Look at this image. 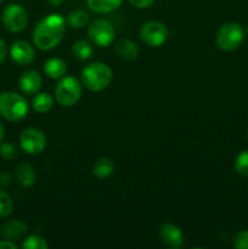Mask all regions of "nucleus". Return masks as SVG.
I'll return each instance as SVG.
<instances>
[{
    "label": "nucleus",
    "mask_w": 248,
    "mask_h": 249,
    "mask_svg": "<svg viewBox=\"0 0 248 249\" xmlns=\"http://www.w3.org/2000/svg\"><path fill=\"white\" fill-rule=\"evenodd\" d=\"M32 107L38 113H48L53 107V97L49 92H36L32 100Z\"/></svg>",
    "instance_id": "nucleus-18"
},
{
    "label": "nucleus",
    "mask_w": 248,
    "mask_h": 249,
    "mask_svg": "<svg viewBox=\"0 0 248 249\" xmlns=\"http://www.w3.org/2000/svg\"><path fill=\"white\" fill-rule=\"evenodd\" d=\"M89 14L84 10H74L71 12L67 17V23L70 24L72 28H84L85 26L89 24Z\"/></svg>",
    "instance_id": "nucleus-21"
},
{
    "label": "nucleus",
    "mask_w": 248,
    "mask_h": 249,
    "mask_svg": "<svg viewBox=\"0 0 248 249\" xmlns=\"http://www.w3.org/2000/svg\"><path fill=\"white\" fill-rule=\"evenodd\" d=\"M4 136H5V126H4V124L0 122V143H1Z\"/></svg>",
    "instance_id": "nucleus-32"
},
{
    "label": "nucleus",
    "mask_w": 248,
    "mask_h": 249,
    "mask_svg": "<svg viewBox=\"0 0 248 249\" xmlns=\"http://www.w3.org/2000/svg\"><path fill=\"white\" fill-rule=\"evenodd\" d=\"M123 0H87V4L91 11L96 14H109L118 9Z\"/></svg>",
    "instance_id": "nucleus-17"
},
{
    "label": "nucleus",
    "mask_w": 248,
    "mask_h": 249,
    "mask_svg": "<svg viewBox=\"0 0 248 249\" xmlns=\"http://www.w3.org/2000/svg\"><path fill=\"white\" fill-rule=\"evenodd\" d=\"M66 31V18L60 14H50L36 23L33 31V43L39 50L49 51L62 41Z\"/></svg>",
    "instance_id": "nucleus-1"
},
{
    "label": "nucleus",
    "mask_w": 248,
    "mask_h": 249,
    "mask_svg": "<svg viewBox=\"0 0 248 249\" xmlns=\"http://www.w3.org/2000/svg\"><path fill=\"white\" fill-rule=\"evenodd\" d=\"M114 172V163L111 158L101 157L95 162L94 167H92V174L97 178V179H106L112 173Z\"/></svg>",
    "instance_id": "nucleus-19"
},
{
    "label": "nucleus",
    "mask_w": 248,
    "mask_h": 249,
    "mask_svg": "<svg viewBox=\"0 0 248 249\" xmlns=\"http://www.w3.org/2000/svg\"><path fill=\"white\" fill-rule=\"evenodd\" d=\"M246 33H247V36H248V26H247V29H246Z\"/></svg>",
    "instance_id": "nucleus-33"
},
{
    "label": "nucleus",
    "mask_w": 248,
    "mask_h": 249,
    "mask_svg": "<svg viewBox=\"0 0 248 249\" xmlns=\"http://www.w3.org/2000/svg\"><path fill=\"white\" fill-rule=\"evenodd\" d=\"M19 89L26 95H35L43 85V78L40 73L34 70H28L22 73L18 80Z\"/></svg>",
    "instance_id": "nucleus-12"
},
{
    "label": "nucleus",
    "mask_w": 248,
    "mask_h": 249,
    "mask_svg": "<svg viewBox=\"0 0 248 249\" xmlns=\"http://www.w3.org/2000/svg\"><path fill=\"white\" fill-rule=\"evenodd\" d=\"M233 247L237 249H248V230H242L236 233L233 238Z\"/></svg>",
    "instance_id": "nucleus-26"
},
{
    "label": "nucleus",
    "mask_w": 248,
    "mask_h": 249,
    "mask_svg": "<svg viewBox=\"0 0 248 249\" xmlns=\"http://www.w3.org/2000/svg\"><path fill=\"white\" fill-rule=\"evenodd\" d=\"M2 23L11 33H19L28 24V12L22 5L10 4L2 11Z\"/></svg>",
    "instance_id": "nucleus-8"
},
{
    "label": "nucleus",
    "mask_w": 248,
    "mask_h": 249,
    "mask_svg": "<svg viewBox=\"0 0 248 249\" xmlns=\"http://www.w3.org/2000/svg\"><path fill=\"white\" fill-rule=\"evenodd\" d=\"M141 41L151 48L162 46L169 36L167 26L159 21H147L141 26L139 32Z\"/></svg>",
    "instance_id": "nucleus-7"
},
{
    "label": "nucleus",
    "mask_w": 248,
    "mask_h": 249,
    "mask_svg": "<svg viewBox=\"0 0 248 249\" xmlns=\"http://www.w3.org/2000/svg\"><path fill=\"white\" fill-rule=\"evenodd\" d=\"M159 238L169 248L177 249L184 243V233H182L181 229L172 223H165L160 226Z\"/></svg>",
    "instance_id": "nucleus-11"
},
{
    "label": "nucleus",
    "mask_w": 248,
    "mask_h": 249,
    "mask_svg": "<svg viewBox=\"0 0 248 249\" xmlns=\"http://www.w3.org/2000/svg\"><path fill=\"white\" fill-rule=\"evenodd\" d=\"M80 80L90 91H102L108 88L113 80V71L104 62H91L83 68Z\"/></svg>",
    "instance_id": "nucleus-2"
},
{
    "label": "nucleus",
    "mask_w": 248,
    "mask_h": 249,
    "mask_svg": "<svg viewBox=\"0 0 248 249\" xmlns=\"http://www.w3.org/2000/svg\"><path fill=\"white\" fill-rule=\"evenodd\" d=\"M27 230H28V228H27V225L22 220H10L6 221L1 226V229H0V235L5 240L15 242V241L22 240L26 236Z\"/></svg>",
    "instance_id": "nucleus-13"
},
{
    "label": "nucleus",
    "mask_w": 248,
    "mask_h": 249,
    "mask_svg": "<svg viewBox=\"0 0 248 249\" xmlns=\"http://www.w3.org/2000/svg\"><path fill=\"white\" fill-rule=\"evenodd\" d=\"M10 56L12 61L19 66H28L35 60V50L29 43L24 40H17L10 49Z\"/></svg>",
    "instance_id": "nucleus-10"
},
{
    "label": "nucleus",
    "mask_w": 248,
    "mask_h": 249,
    "mask_svg": "<svg viewBox=\"0 0 248 249\" xmlns=\"http://www.w3.org/2000/svg\"><path fill=\"white\" fill-rule=\"evenodd\" d=\"M235 169L238 174L248 177V150L242 151L235 160Z\"/></svg>",
    "instance_id": "nucleus-24"
},
{
    "label": "nucleus",
    "mask_w": 248,
    "mask_h": 249,
    "mask_svg": "<svg viewBox=\"0 0 248 249\" xmlns=\"http://www.w3.org/2000/svg\"><path fill=\"white\" fill-rule=\"evenodd\" d=\"M94 49L91 43L87 40H78L72 45V53L77 60L87 61L92 56Z\"/></svg>",
    "instance_id": "nucleus-20"
},
{
    "label": "nucleus",
    "mask_w": 248,
    "mask_h": 249,
    "mask_svg": "<svg viewBox=\"0 0 248 249\" xmlns=\"http://www.w3.org/2000/svg\"><path fill=\"white\" fill-rule=\"evenodd\" d=\"M0 249H17V245L9 240L0 241Z\"/></svg>",
    "instance_id": "nucleus-30"
},
{
    "label": "nucleus",
    "mask_w": 248,
    "mask_h": 249,
    "mask_svg": "<svg viewBox=\"0 0 248 249\" xmlns=\"http://www.w3.org/2000/svg\"><path fill=\"white\" fill-rule=\"evenodd\" d=\"M82 83L74 77L65 75L55 87V99L62 107H72L82 97Z\"/></svg>",
    "instance_id": "nucleus-4"
},
{
    "label": "nucleus",
    "mask_w": 248,
    "mask_h": 249,
    "mask_svg": "<svg viewBox=\"0 0 248 249\" xmlns=\"http://www.w3.org/2000/svg\"><path fill=\"white\" fill-rule=\"evenodd\" d=\"M88 36L91 43L99 48H108L114 41L116 31L108 19L95 18L88 27Z\"/></svg>",
    "instance_id": "nucleus-6"
},
{
    "label": "nucleus",
    "mask_w": 248,
    "mask_h": 249,
    "mask_svg": "<svg viewBox=\"0 0 248 249\" xmlns=\"http://www.w3.org/2000/svg\"><path fill=\"white\" fill-rule=\"evenodd\" d=\"M2 1H4V0H0V2H2Z\"/></svg>",
    "instance_id": "nucleus-34"
},
{
    "label": "nucleus",
    "mask_w": 248,
    "mask_h": 249,
    "mask_svg": "<svg viewBox=\"0 0 248 249\" xmlns=\"http://www.w3.org/2000/svg\"><path fill=\"white\" fill-rule=\"evenodd\" d=\"M14 211V202L9 194L0 190V218H6Z\"/></svg>",
    "instance_id": "nucleus-23"
},
{
    "label": "nucleus",
    "mask_w": 248,
    "mask_h": 249,
    "mask_svg": "<svg viewBox=\"0 0 248 249\" xmlns=\"http://www.w3.org/2000/svg\"><path fill=\"white\" fill-rule=\"evenodd\" d=\"M46 1H48L51 6H55V7L61 6V5L63 4V0H46Z\"/></svg>",
    "instance_id": "nucleus-31"
},
{
    "label": "nucleus",
    "mask_w": 248,
    "mask_h": 249,
    "mask_svg": "<svg viewBox=\"0 0 248 249\" xmlns=\"http://www.w3.org/2000/svg\"><path fill=\"white\" fill-rule=\"evenodd\" d=\"M6 55H7L6 43L0 38V66L2 65V62H4L5 58H6Z\"/></svg>",
    "instance_id": "nucleus-29"
},
{
    "label": "nucleus",
    "mask_w": 248,
    "mask_h": 249,
    "mask_svg": "<svg viewBox=\"0 0 248 249\" xmlns=\"http://www.w3.org/2000/svg\"><path fill=\"white\" fill-rule=\"evenodd\" d=\"M245 39V31L236 22H228L218 29L215 43L223 51H233L242 44Z\"/></svg>",
    "instance_id": "nucleus-5"
},
{
    "label": "nucleus",
    "mask_w": 248,
    "mask_h": 249,
    "mask_svg": "<svg viewBox=\"0 0 248 249\" xmlns=\"http://www.w3.org/2000/svg\"><path fill=\"white\" fill-rule=\"evenodd\" d=\"M44 73L51 79H61L67 73V65L62 58L51 57L44 63Z\"/></svg>",
    "instance_id": "nucleus-14"
},
{
    "label": "nucleus",
    "mask_w": 248,
    "mask_h": 249,
    "mask_svg": "<svg viewBox=\"0 0 248 249\" xmlns=\"http://www.w3.org/2000/svg\"><path fill=\"white\" fill-rule=\"evenodd\" d=\"M17 156L16 147L10 142H4L0 145V157L6 160H14Z\"/></svg>",
    "instance_id": "nucleus-25"
},
{
    "label": "nucleus",
    "mask_w": 248,
    "mask_h": 249,
    "mask_svg": "<svg viewBox=\"0 0 248 249\" xmlns=\"http://www.w3.org/2000/svg\"><path fill=\"white\" fill-rule=\"evenodd\" d=\"M29 105L21 94L5 91L0 94V116L10 122H19L28 114Z\"/></svg>",
    "instance_id": "nucleus-3"
},
{
    "label": "nucleus",
    "mask_w": 248,
    "mask_h": 249,
    "mask_svg": "<svg viewBox=\"0 0 248 249\" xmlns=\"http://www.w3.org/2000/svg\"><path fill=\"white\" fill-rule=\"evenodd\" d=\"M116 53L125 61H133L139 56V48L130 39H121L116 43Z\"/></svg>",
    "instance_id": "nucleus-15"
},
{
    "label": "nucleus",
    "mask_w": 248,
    "mask_h": 249,
    "mask_svg": "<svg viewBox=\"0 0 248 249\" xmlns=\"http://www.w3.org/2000/svg\"><path fill=\"white\" fill-rule=\"evenodd\" d=\"M16 179L22 187H31L35 182L36 175L33 165L29 163H21L16 168Z\"/></svg>",
    "instance_id": "nucleus-16"
},
{
    "label": "nucleus",
    "mask_w": 248,
    "mask_h": 249,
    "mask_svg": "<svg viewBox=\"0 0 248 249\" xmlns=\"http://www.w3.org/2000/svg\"><path fill=\"white\" fill-rule=\"evenodd\" d=\"M19 145L27 155L36 156L45 150L46 138L40 129L27 128L19 136Z\"/></svg>",
    "instance_id": "nucleus-9"
},
{
    "label": "nucleus",
    "mask_w": 248,
    "mask_h": 249,
    "mask_svg": "<svg viewBox=\"0 0 248 249\" xmlns=\"http://www.w3.org/2000/svg\"><path fill=\"white\" fill-rule=\"evenodd\" d=\"M11 184V177L7 172H1L0 173V185L2 187H9Z\"/></svg>",
    "instance_id": "nucleus-28"
},
{
    "label": "nucleus",
    "mask_w": 248,
    "mask_h": 249,
    "mask_svg": "<svg viewBox=\"0 0 248 249\" xmlns=\"http://www.w3.org/2000/svg\"><path fill=\"white\" fill-rule=\"evenodd\" d=\"M128 1L138 9H147L155 2V0H128Z\"/></svg>",
    "instance_id": "nucleus-27"
},
{
    "label": "nucleus",
    "mask_w": 248,
    "mask_h": 249,
    "mask_svg": "<svg viewBox=\"0 0 248 249\" xmlns=\"http://www.w3.org/2000/svg\"><path fill=\"white\" fill-rule=\"evenodd\" d=\"M23 249H48L49 243L44 237L39 235H31L26 237L22 243Z\"/></svg>",
    "instance_id": "nucleus-22"
}]
</instances>
